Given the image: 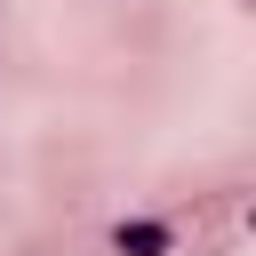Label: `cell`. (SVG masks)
<instances>
[{"label":"cell","instance_id":"obj_1","mask_svg":"<svg viewBox=\"0 0 256 256\" xmlns=\"http://www.w3.org/2000/svg\"><path fill=\"white\" fill-rule=\"evenodd\" d=\"M168 240H176V232H168V224H144V216H136V224H112V248H120V256H168Z\"/></svg>","mask_w":256,"mask_h":256}]
</instances>
